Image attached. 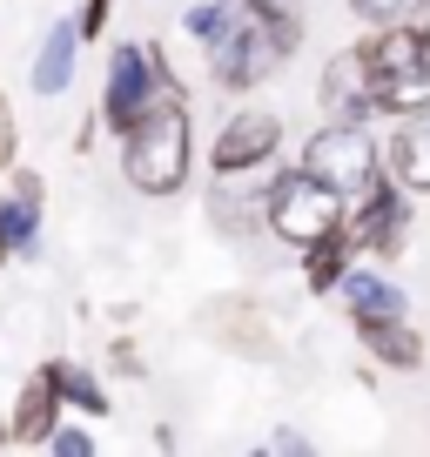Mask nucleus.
I'll return each instance as SVG.
<instances>
[{"mask_svg": "<svg viewBox=\"0 0 430 457\" xmlns=\"http://www.w3.org/2000/svg\"><path fill=\"white\" fill-rule=\"evenodd\" d=\"M188 34H195V41H209L215 28H222V0H195V7H188V21H182Z\"/></svg>", "mask_w": 430, "mask_h": 457, "instance_id": "21", "label": "nucleus"}, {"mask_svg": "<svg viewBox=\"0 0 430 457\" xmlns=\"http://www.w3.org/2000/svg\"><path fill=\"white\" fill-rule=\"evenodd\" d=\"M7 256H14V249H7V236H0V262H7Z\"/></svg>", "mask_w": 430, "mask_h": 457, "instance_id": "29", "label": "nucleus"}, {"mask_svg": "<svg viewBox=\"0 0 430 457\" xmlns=\"http://www.w3.org/2000/svg\"><path fill=\"white\" fill-rule=\"evenodd\" d=\"M188 169H195V129H188L182 95H169L121 135V175L135 195H182Z\"/></svg>", "mask_w": 430, "mask_h": 457, "instance_id": "2", "label": "nucleus"}, {"mask_svg": "<svg viewBox=\"0 0 430 457\" xmlns=\"http://www.w3.org/2000/svg\"><path fill=\"white\" fill-rule=\"evenodd\" d=\"M357 343L370 350L384 370H417L424 363V337L410 329V316H384V323H357Z\"/></svg>", "mask_w": 430, "mask_h": 457, "instance_id": "14", "label": "nucleus"}, {"mask_svg": "<svg viewBox=\"0 0 430 457\" xmlns=\"http://www.w3.org/2000/svg\"><path fill=\"white\" fill-rule=\"evenodd\" d=\"M61 403H68V397H61L54 370L41 363V370L21 384L14 411H7V417H14V444H47V437H54V424H61Z\"/></svg>", "mask_w": 430, "mask_h": 457, "instance_id": "10", "label": "nucleus"}, {"mask_svg": "<svg viewBox=\"0 0 430 457\" xmlns=\"http://www.w3.org/2000/svg\"><path fill=\"white\" fill-rule=\"evenodd\" d=\"M169 95H188L182 74L169 68V54H161L155 41H121L115 54H108V81H101V121L115 135H128L135 121H142L148 108H161Z\"/></svg>", "mask_w": 430, "mask_h": 457, "instance_id": "3", "label": "nucleus"}, {"mask_svg": "<svg viewBox=\"0 0 430 457\" xmlns=\"http://www.w3.org/2000/svg\"><path fill=\"white\" fill-rule=\"evenodd\" d=\"M108 14H115V0H87L81 14H74L81 21V41H101V34H108Z\"/></svg>", "mask_w": 430, "mask_h": 457, "instance_id": "23", "label": "nucleus"}, {"mask_svg": "<svg viewBox=\"0 0 430 457\" xmlns=\"http://www.w3.org/2000/svg\"><path fill=\"white\" fill-rule=\"evenodd\" d=\"M47 451H61V457H87V451H95V437H87V430H74V424H54Z\"/></svg>", "mask_w": 430, "mask_h": 457, "instance_id": "22", "label": "nucleus"}, {"mask_svg": "<svg viewBox=\"0 0 430 457\" xmlns=\"http://www.w3.org/2000/svg\"><path fill=\"white\" fill-rule=\"evenodd\" d=\"M47 370H54V384H61V397L74 403V411L81 417H108V390L95 384V370H87V363H47Z\"/></svg>", "mask_w": 430, "mask_h": 457, "instance_id": "19", "label": "nucleus"}, {"mask_svg": "<svg viewBox=\"0 0 430 457\" xmlns=\"http://www.w3.org/2000/svg\"><path fill=\"white\" fill-rule=\"evenodd\" d=\"M350 14L363 28H397V21H424L430 0H350Z\"/></svg>", "mask_w": 430, "mask_h": 457, "instance_id": "20", "label": "nucleus"}, {"mask_svg": "<svg viewBox=\"0 0 430 457\" xmlns=\"http://www.w3.org/2000/svg\"><path fill=\"white\" fill-rule=\"evenodd\" d=\"M0 444H14V417L7 411H0Z\"/></svg>", "mask_w": 430, "mask_h": 457, "instance_id": "28", "label": "nucleus"}, {"mask_svg": "<svg viewBox=\"0 0 430 457\" xmlns=\"http://www.w3.org/2000/svg\"><path fill=\"white\" fill-rule=\"evenodd\" d=\"M262 202H269V236L289 243V249L323 243V236L343 228V215H350L343 188H330L316 169H302V162H296V169H276L269 188H262Z\"/></svg>", "mask_w": 430, "mask_h": 457, "instance_id": "4", "label": "nucleus"}, {"mask_svg": "<svg viewBox=\"0 0 430 457\" xmlns=\"http://www.w3.org/2000/svg\"><path fill=\"white\" fill-rule=\"evenodd\" d=\"M316 101H323L330 121H350V129H370V121H376V74H370L363 41L336 47V54L323 61V74H316Z\"/></svg>", "mask_w": 430, "mask_h": 457, "instance_id": "7", "label": "nucleus"}, {"mask_svg": "<svg viewBox=\"0 0 430 457\" xmlns=\"http://www.w3.org/2000/svg\"><path fill=\"white\" fill-rule=\"evenodd\" d=\"M276 148H283V121L269 108H243V114L222 121V135L209 148V169L215 175H256V169L276 162Z\"/></svg>", "mask_w": 430, "mask_h": 457, "instance_id": "8", "label": "nucleus"}, {"mask_svg": "<svg viewBox=\"0 0 430 457\" xmlns=\"http://www.w3.org/2000/svg\"><path fill=\"white\" fill-rule=\"evenodd\" d=\"M384 169L397 175L410 195H430V108L403 114L397 129H390V142H384Z\"/></svg>", "mask_w": 430, "mask_h": 457, "instance_id": "9", "label": "nucleus"}, {"mask_svg": "<svg viewBox=\"0 0 430 457\" xmlns=\"http://www.w3.org/2000/svg\"><path fill=\"white\" fill-rule=\"evenodd\" d=\"M410 188L397 182V175H376L370 188H357L350 195V215H343V228H350V243H357V256H376V262H390V256H403V243H410Z\"/></svg>", "mask_w": 430, "mask_h": 457, "instance_id": "5", "label": "nucleus"}, {"mask_svg": "<svg viewBox=\"0 0 430 457\" xmlns=\"http://www.w3.org/2000/svg\"><path fill=\"white\" fill-rule=\"evenodd\" d=\"M202 47H209V81L229 87V95H249L302 47V14H276L256 0H222V28Z\"/></svg>", "mask_w": 430, "mask_h": 457, "instance_id": "1", "label": "nucleus"}, {"mask_svg": "<svg viewBox=\"0 0 430 457\" xmlns=\"http://www.w3.org/2000/svg\"><path fill=\"white\" fill-rule=\"evenodd\" d=\"M108 363H115V370H121V377H142V350H135V343H128V337H121V343H115V350H108Z\"/></svg>", "mask_w": 430, "mask_h": 457, "instance_id": "25", "label": "nucleus"}, {"mask_svg": "<svg viewBox=\"0 0 430 457\" xmlns=\"http://www.w3.org/2000/svg\"><path fill=\"white\" fill-rule=\"evenodd\" d=\"M302 169H316L330 188L357 195L384 175V142H370V129H350V121H323V129L302 142Z\"/></svg>", "mask_w": 430, "mask_h": 457, "instance_id": "6", "label": "nucleus"}, {"mask_svg": "<svg viewBox=\"0 0 430 457\" xmlns=\"http://www.w3.org/2000/svg\"><path fill=\"white\" fill-rule=\"evenodd\" d=\"M34 228H41V175L14 169V195L0 202V236L7 249H34Z\"/></svg>", "mask_w": 430, "mask_h": 457, "instance_id": "16", "label": "nucleus"}, {"mask_svg": "<svg viewBox=\"0 0 430 457\" xmlns=\"http://www.w3.org/2000/svg\"><path fill=\"white\" fill-rule=\"evenodd\" d=\"M269 451H310V437H302V430H276Z\"/></svg>", "mask_w": 430, "mask_h": 457, "instance_id": "26", "label": "nucleus"}, {"mask_svg": "<svg viewBox=\"0 0 430 457\" xmlns=\"http://www.w3.org/2000/svg\"><path fill=\"white\" fill-rule=\"evenodd\" d=\"M343 303H350V323H384V316H410V296H403L390 276H376V270H350V276H343Z\"/></svg>", "mask_w": 430, "mask_h": 457, "instance_id": "13", "label": "nucleus"}, {"mask_svg": "<svg viewBox=\"0 0 430 457\" xmlns=\"http://www.w3.org/2000/svg\"><path fill=\"white\" fill-rule=\"evenodd\" d=\"M430 108V68H410V74H376V114L403 121V114Z\"/></svg>", "mask_w": 430, "mask_h": 457, "instance_id": "17", "label": "nucleus"}, {"mask_svg": "<svg viewBox=\"0 0 430 457\" xmlns=\"http://www.w3.org/2000/svg\"><path fill=\"white\" fill-rule=\"evenodd\" d=\"M81 21H54L47 28V41H41V54H34V95H68V81H74V61H81Z\"/></svg>", "mask_w": 430, "mask_h": 457, "instance_id": "12", "label": "nucleus"}, {"mask_svg": "<svg viewBox=\"0 0 430 457\" xmlns=\"http://www.w3.org/2000/svg\"><path fill=\"white\" fill-rule=\"evenodd\" d=\"M209 222L222 228V236H236V243H249V236L269 228V202H262L256 188H236V175H222V182L209 188Z\"/></svg>", "mask_w": 430, "mask_h": 457, "instance_id": "11", "label": "nucleus"}, {"mask_svg": "<svg viewBox=\"0 0 430 457\" xmlns=\"http://www.w3.org/2000/svg\"><path fill=\"white\" fill-rule=\"evenodd\" d=\"M14 169V108L0 101V175Z\"/></svg>", "mask_w": 430, "mask_h": 457, "instance_id": "24", "label": "nucleus"}, {"mask_svg": "<svg viewBox=\"0 0 430 457\" xmlns=\"http://www.w3.org/2000/svg\"><path fill=\"white\" fill-rule=\"evenodd\" d=\"M424 41H430V14H424Z\"/></svg>", "mask_w": 430, "mask_h": 457, "instance_id": "30", "label": "nucleus"}, {"mask_svg": "<svg viewBox=\"0 0 430 457\" xmlns=\"http://www.w3.org/2000/svg\"><path fill=\"white\" fill-rule=\"evenodd\" d=\"M209 329H222V337L236 343V350H269V337H262V323H256V303H236V296H222V303H209Z\"/></svg>", "mask_w": 430, "mask_h": 457, "instance_id": "18", "label": "nucleus"}, {"mask_svg": "<svg viewBox=\"0 0 430 457\" xmlns=\"http://www.w3.org/2000/svg\"><path fill=\"white\" fill-rule=\"evenodd\" d=\"M350 256H357V243H350V228H330L323 243L302 249V283H310V296H336L350 276Z\"/></svg>", "mask_w": 430, "mask_h": 457, "instance_id": "15", "label": "nucleus"}, {"mask_svg": "<svg viewBox=\"0 0 430 457\" xmlns=\"http://www.w3.org/2000/svg\"><path fill=\"white\" fill-rule=\"evenodd\" d=\"M256 7H276V14H302L296 0H256Z\"/></svg>", "mask_w": 430, "mask_h": 457, "instance_id": "27", "label": "nucleus"}]
</instances>
